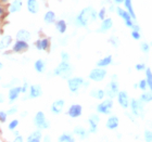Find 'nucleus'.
<instances>
[{
  "mask_svg": "<svg viewBox=\"0 0 152 142\" xmlns=\"http://www.w3.org/2000/svg\"><path fill=\"white\" fill-rule=\"evenodd\" d=\"M97 11L92 7H86L79 12V14L76 16L75 19V25L78 27H87L89 24L96 22V20L98 19Z\"/></svg>",
  "mask_w": 152,
  "mask_h": 142,
  "instance_id": "f257e3e1",
  "label": "nucleus"
},
{
  "mask_svg": "<svg viewBox=\"0 0 152 142\" xmlns=\"http://www.w3.org/2000/svg\"><path fill=\"white\" fill-rule=\"evenodd\" d=\"M54 76H59L63 79H69L73 74V67L70 64V62H65V61H61L59 65H58L53 71Z\"/></svg>",
  "mask_w": 152,
  "mask_h": 142,
  "instance_id": "f03ea898",
  "label": "nucleus"
},
{
  "mask_svg": "<svg viewBox=\"0 0 152 142\" xmlns=\"http://www.w3.org/2000/svg\"><path fill=\"white\" fill-rule=\"evenodd\" d=\"M130 113L136 117H145V104L140 100L137 99H132L129 101Z\"/></svg>",
  "mask_w": 152,
  "mask_h": 142,
  "instance_id": "7ed1b4c3",
  "label": "nucleus"
},
{
  "mask_svg": "<svg viewBox=\"0 0 152 142\" xmlns=\"http://www.w3.org/2000/svg\"><path fill=\"white\" fill-rule=\"evenodd\" d=\"M113 99L111 98H107L103 99V101H101L97 105L96 110L99 114H103V115H110L111 114V111L113 109Z\"/></svg>",
  "mask_w": 152,
  "mask_h": 142,
  "instance_id": "20e7f679",
  "label": "nucleus"
},
{
  "mask_svg": "<svg viewBox=\"0 0 152 142\" xmlns=\"http://www.w3.org/2000/svg\"><path fill=\"white\" fill-rule=\"evenodd\" d=\"M34 124L38 129H48L50 127V122L47 119L42 111H38L34 117Z\"/></svg>",
  "mask_w": 152,
  "mask_h": 142,
  "instance_id": "39448f33",
  "label": "nucleus"
},
{
  "mask_svg": "<svg viewBox=\"0 0 152 142\" xmlns=\"http://www.w3.org/2000/svg\"><path fill=\"white\" fill-rule=\"evenodd\" d=\"M84 78L83 77H78V76H75V77H70L67 79V87H69V90H70L72 93H77L79 91V89L82 88L83 85H84Z\"/></svg>",
  "mask_w": 152,
  "mask_h": 142,
  "instance_id": "423d86ee",
  "label": "nucleus"
},
{
  "mask_svg": "<svg viewBox=\"0 0 152 142\" xmlns=\"http://www.w3.org/2000/svg\"><path fill=\"white\" fill-rule=\"evenodd\" d=\"M107 74L108 73H107V70H105L104 67H96V68H92L90 71L88 78L90 80H92V82H100L107 77Z\"/></svg>",
  "mask_w": 152,
  "mask_h": 142,
  "instance_id": "0eeeda50",
  "label": "nucleus"
},
{
  "mask_svg": "<svg viewBox=\"0 0 152 142\" xmlns=\"http://www.w3.org/2000/svg\"><path fill=\"white\" fill-rule=\"evenodd\" d=\"M104 91H105V97H108V98H111V99H114L117 95L118 91H120L118 82H117L116 80L112 79L111 82L108 84L107 88L104 89Z\"/></svg>",
  "mask_w": 152,
  "mask_h": 142,
  "instance_id": "6e6552de",
  "label": "nucleus"
},
{
  "mask_svg": "<svg viewBox=\"0 0 152 142\" xmlns=\"http://www.w3.org/2000/svg\"><path fill=\"white\" fill-rule=\"evenodd\" d=\"M117 102L118 104L121 105V107H123L124 110H127L129 107V97H128V93H127L125 90H122V91H118L116 95Z\"/></svg>",
  "mask_w": 152,
  "mask_h": 142,
  "instance_id": "1a4fd4ad",
  "label": "nucleus"
},
{
  "mask_svg": "<svg viewBox=\"0 0 152 142\" xmlns=\"http://www.w3.org/2000/svg\"><path fill=\"white\" fill-rule=\"evenodd\" d=\"M100 122V117L98 114H91L88 118L89 133H96L98 131V124Z\"/></svg>",
  "mask_w": 152,
  "mask_h": 142,
  "instance_id": "9d476101",
  "label": "nucleus"
},
{
  "mask_svg": "<svg viewBox=\"0 0 152 142\" xmlns=\"http://www.w3.org/2000/svg\"><path fill=\"white\" fill-rule=\"evenodd\" d=\"M29 48L28 41H24V40H18L13 44L12 46V52L14 53H22L24 51H27Z\"/></svg>",
  "mask_w": 152,
  "mask_h": 142,
  "instance_id": "9b49d317",
  "label": "nucleus"
},
{
  "mask_svg": "<svg viewBox=\"0 0 152 142\" xmlns=\"http://www.w3.org/2000/svg\"><path fill=\"white\" fill-rule=\"evenodd\" d=\"M21 93H22V90H21L20 86H13V87H11L9 89V92H8V100H9L10 103H13L16 99H19Z\"/></svg>",
  "mask_w": 152,
  "mask_h": 142,
  "instance_id": "f8f14e48",
  "label": "nucleus"
},
{
  "mask_svg": "<svg viewBox=\"0 0 152 142\" xmlns=\"http://www.w3.org/2000/svg\"><path fill=\"white\" fill-rule=\"evenodd\" d=\"M83 114V106L80 104H72L69 110H67V115L71 118H77V117L82 116Z\"/></svg>",
  "mask_w": 152,
  "mask_h": 142,
  "instance_id": "ddd939ff",
  "label": "nucleus"
},
{
  "mask_svg": "<svg viewBox=\"0 0 152 142\" xmlns=\"http://www.w3.org/2000/svg\"><path fill=\"white\" fill-rule=\"evenodd\" d=\"M64 105H65V101H64L63 99H58V100L53 101V103L51 104L50 110L53 114L59 115V114H61L63 112Z\"/></svg>",
  "mask_w": 152,
  "mask_h": 142,
  "instance_id": "4468645a",
  "label": "nucleus"
},
{
  "mask_svg": "<svg viewBox=\"0 0 152 142\" xmlns=\"http://www.w3.org/2000/svg\"><path fill=\"white\" fill-rule=\"evenodd\" d=\"M42 95V89H41L40 85H32L28 87V98L31 99H36L39 98Z\"/></svg>",
  "mask_w": 152,
  "mask_h": 142,
  "instance_id": "2eb2a0df",
  "label": "nucleus"
},
{
  "mask_svg": "<svg viewBox=\"0 0 152 142\" xmlns=\"http://www.w3.org/2000/svg\"><path fill=\"white\" fill-rule=\"evenodd\" d=\"M118 126H120V119H118V117L115 116V115L109 116V118L107 119V123H105V127L109 130H115L118 128Z\"/></svg>",
  "mask_w": 152,
  "mask_h": 142,
  "instance_id": "dca6fc26",
  "label": "nucleus"
},
{
  "mask_svg": "<svg viewBox=\"0 0 152 142\" xmlns=\"http://www.w3.org/2000/svg\"><path fill=\"white\" fill-rule=\"evenodd\" d=\"M113 27V20L111 17H105L104 20H102V23L99 29L97 31L98 33H107L108 31Z\"/></svg>",
  "mask_w": 152,
  "mask_h": 142,
  "instance_id": "f3484780",
  "label": "nucleus"
},
{
  "mask_svg": "<svg viewBox=\"0 0 152 142\" xmlns=\"http://www.w3.org/2000/svg\"><path fill=\"white\" fill-rule=\"evenodd\" d=\"M35 46L37 50L39 51H46L50 46V40L48 38H39L35 42Z\"/></svg>",
  "mask_w": 152,
  "mask_h": 142,
  "instance_id": "a211bd4d",
  "label": "nucleus"
},
{
  "mask_svg": "<svg viewBox=\"0 0 152 142\" xmlns=\"http://www.w3.org/2000/svg\"><path fill=\"white\" fill-rule=\"evenodd\" d=\"M26 7H27L28 12L32 14H37L39 12V3L37 0H27Z\"/></svg>",
  "mask_w": 152,
  "mask_h": 142,
  "instance_id": "6ab92c4d",
  "label": "nucleus"
},
{
  "mask_svg": "<svg viewBox=\"0 0 152 142\" xmlns=\"http://www.w3.org/2000/svg\"><path fill=\"white\" fill-rule=\"evenodd\" d=\"M12 37L10 35H4L0 38V50H6L12 44Z\"/></svg>",
  "mask_w": 152,
  "mask_h": 142,
  "instance_id": "aec40b11",
  "label": "nucleus"
},
{
  "mask_svg": "<svg viewBox=\"0 0 152 142\" xmlns=\"http://www.w3.org/2000/svg\"><path fill=\"white\" fill-rule=\"evenodd\" d=\"M22 6H23L22 0H13L12 2H11V4L9 6V12L10 13L20 12L22 10Z\"/></svg>",
  "mask_w": 152,
  "mask_h": 142,
  "instance_id": "412c9836",
  "label": "nucleus"
},
{
  "mask_svg": "<svg viewBox=\"0 0 152 142\" xmlns=\"http://www.w3.org/2000/svg\"><path fill=\"white\" fill-rule=\"evenodd\" d=\"M73 133L74 135H76V136H78L80 139H86V138L89 136L88 130L85 129V128L82 127V126H76L73 130Z\"/></svg>",
  "mask_w": 152,
  "mask_h": 142,
  "instance_id": "4be33fe9",
  "label": "nucleus"
},
{
  "mask_svg": "<svg viewBox=\"0 0 152 142\" xmlns=\"http://www.w3.org/2000/svg\"><path fill=\"white\" fill-rule=\"evenodd\" d=\"M90 97L97 99V100H103L105 98V91L103 89H92L91 91L89 92Z\"/></svg>",
  "mask_w": 152,
  "mask_h": 142,
  "instance_id": "5701e85b",
  "label": "nucleus"
},
{
  "mask_svg": "<svg viewBox=\"0 0 152 142\" xmlns=\"http://www.w3.org/2000/svg\"><path fill=\"white\" fill-rule=\"evenodd\" d=\"M115 11H116L117 15L124 20V22L129 21V20H133V19H132V16H130V14L128 13V11H127V10L122 9L121 7H116V8H115Z\"/></svg>",
  "mask_w": 152,
  "mask_h": 142,
  "instance_id": "b1692460",
  "label": "nucleus"
},
{
  "mask_svg": "<svg viewBox=\"0 0 152 142\" xmlns=\"http://www.w3.org/2000/svg\"><path fill=\"white\" fill-rule=\"evenodd\" d=\"M112 62H113V58H112V55H107V57H104V58H101V59L97 62V66L104 67L105 68L107 66L111 65Z\"/></svg>",
  "mask_w": 152,
  "mask_h": 142,
  "instance_id": "393cba45",
  "label": "nucleus"
},
{
  "mask_svg": "<svg viewBox=\"0 0 152 142\" xmlns=\"http://www.w3.org/2000/svg\"><path fill=\"white\" fill-rule=\"evenodd\" d=\"M31 37H32L31 33L26 29H20L19 32L16 33V39H19V40L28 41L31 40Z\"/></svg>",
  "mask_w": 152,
  "mask_h": 142,
  "instance_id": "a878e982",
  "label": "nucleus"
},
{
  "mask_svg": "<svg viewBox=\"0 0 152 142\" xmlns=\"http://www.w3.org/2000/svg\"><path fill=\"white\" fill-rule=\"evenodd\" d=\"M42 139V133L40 130H35L27 137V141L28 142H39Z\"/></svg>",
  "mask_w": 152,
  "mask_h": 142,
  "instance_id": "bb28decb",
  "label": "nucleus"
},
{
  "mask_svg": "<svg viewBox=\"0 0 152 142\" xmlns=\"http://www.w3.org/2000/svg\"><path fill=\"white\" fill-rule=\"evenodd\" d=\"M56 29L58 31V33L59 34H65V32H66L67 29V24L66 22L64 21V20H59V21H57V23H56Z\"/></svg>",
  "mask_w": 152,
  "mask_h": 142,
  "instance_id": "cd10ccee",
  "label": "nucleus"
},
{
  "mask_svg": "<svg viewBox=\"0 0 152 142\" xmlns=\"http://www.w3.org/2000/svg\"><path fill=\"white\" fill-rule=\"evenodd\" d=\"M44 21L46 24H52V23H54L56 21H57V15H56V13L53 12V11H48V12H46V14H45L44 16Z\"/></svg>",
  "mask_w": 152,
  "mask_h": 142,
  "instance_id": "c85d7f7f",
  "label": "nucleus"
},
{
  "mask_svg": "<svg viewBox=\"0 0 152 142\" xmlns=\"http://www.w3.org/2000/svg\"><path fill=\"white\" fill-rule=\"evenodd\" d=\"M124 6H125V9L130 14L132 19L136 20V14H135V11H134V8H133V0H125L124 1Z\"/></svg>",
  "mask_w": 152,
  "mask_h": 142,
  "instance_id": "c756f323",
  "label": "nucleus"
},
{
  "mask_svg": "<svg viewBox=\"0 0 152 142\" xmlns=\"http://www.w3.org/2000/svg\"><path fill=\"white\" fill-rule=\"evenodd\" d=\"M34 68H35V71L37 73H44L45 71H46V62H45L44 60H41V59H39V60H37L34 63Z\"/></svg>",
  "mask_w": 152,
  "mask_h": 142,
  "instance_id": "7c9ffc66",
  "label": "nucleus"
},
{
  "mask_svg": "<svg viewBox=\"0 0 152 142\" xmlns=\"http://www.w3.org/2000/svg\"><path fill=\"white\" fill-rule=\"evenodd\" d=\"M139 100L142 102L143 104H147L149 102H152V91H143V93H141V95L139 97Z\"/></svg>",
  "mask_w": 152,
  "mask_h": 142,
  "instance_id": "2f4dec72",
  "label": "nucleus"
},
{
  "mask_svg": "<svg viewBox=\"0 0 152 142\" xmlns=\"http://www.w3.org/2000/svg\"><path fill=\"white\" fill-rule=\"evenodd\" d=\"M146 82H147V86L149 88L150 91H152V71L150 67H146Z\"/></svg>",
  "mask_w": 152,
  "mask_h": 142,
  "instance_id": "473e14b6",
  "label": "nucleus"
},
{
  "mask_svg": "<svg viewBox=\"0 0 152 142\" xmlns=\"http://www.w3.org/2000/svg\"><path fill=\"white\" fill-rule=\"evenodd\" d=\"M74 137L71 135V133H62L59 138H58V141L60 142H73L74 141Z\"/></svg>",
  "mask_w": 152,
  "mask_h": 142,
  "instance_id": "72a5a7b5",
  "label": "nucleus"
},
{
  "mask_svg": "<svg viewBox=\"0 0 152 142\" xmlns=\"http://www.w3.org/2000/svg\"><path fill=\"white\" fill-rule=\"evenodd\" d=\"M140 49L142 51L143 53H149L150 51V44L146 41H142L141 44H140Z\"/></svg>",
  "mask_w": 152,
  "mask_h": 142,
  "instance_id": "f704fd0d",
  "label": "nucleus"
},
{
  "mask_svg": "<svg viewBox=\"0 0 152 142\" xmlns=\"http://www.w3.org/2000/svg\"><path fill=\"white\" fill-rule=\"evenodd\" d=\"M19 124H20V122H19V119H13V120H11L9 123V125H8V128H9V130H15V128L18 126H19Z\"/></svg>",
  "mask_w": 152,
  "mask_h": 142,
  "instance_id": "c9c22d12",
  "label": "nucleus"
},
{
  "mask_svg": "<svg viewBox=\"0 0 152 142\" xmlns=\"http://www.w3.org/2000/svg\"><path fill=\"white\" fill-rule=\"evenodd\" d=\"M97 15H98V19L101 20V21H102V20H104L105 17H107V9H105L104 7L100 9V11L97 13Z\"/></svg>",
  "mask_w": 152,
  "mask_h": 142,
  "instance_id": "e433bc0d",
  "label": "nucleus"
},
{
  "mask_svg": "<svg viewBox=\"0 0 152 142\" xmlns=\"http://www.w3.org/2000/svg\"><path fill=\"white\" fill-rule=\"evenodd\" d=\"M109 42H110V44L115 48H117L118 47V44H120V40H118V38H117L116 36H112V37H110Z\"/></svg>",
  "mask_w": 152,
  "mask_h": 142,
  "instance_id": "4c0bfd02",
  "label": "nucleus"
},
{
  "mask_svg": "<svg viewBox=\"0 0 152 142\" xmlns=\"http://www.w3.org/2000/svg\"><path fill=\"white\" fill-rule=\"evenodd\" d=\"M138 88H139L140 90H142V91H146L147 89H148L146 78H145V79H141V80H140V82H138Z\"/></svg>",
  "mask_w": 152,
  "mask_h": 142,
  "instance_id": "58836bf2",
  "label": "nucleus"
},
{
  "mask_svg": "<svg viewBox=\"0 0 152 142\" xmlns=\"http://www.w3.org/2000/svg\"><path fill=\"white\" fill-rule=\"evenodd\" d=\"M143 137H145V140H146L147 142H152V131L151 130H145Z\"/></svg>",
  "mask_w": 152,
  "mask_h": 142,
  "instance_id": "ea45409f",
  "label": "nucleus"
},
{
  "mask_svg": "<svg viewBox=\"0 0 152 142\" xmlns=\"http://www.w3.org/2000/svg\"><path fill=\"white\" fill-rule=\"evenodd\" d=\"M130 36H132L135 40H139L140 38H141V34H140L139 31H132V33H130Z\"/></svg>",
  "mask_w": 152,
  "mask_h": 142,
  "instance_id": "a19ab883",
  "label": "nucleus"
},
{
  "mask_svg": "<svg viewBox=\"0 0 152 142\" xmlns=\"http://www.w3.org/2000/svg\"><path fill=\"white\" fill-rule=\"evenodd\" d=\"M70 54H69V52H66V51H62L61 52V59H62V61H65V62H70Z\"/></svg>",
  "mask_w": 152,
  "mask_h": 142,
  "instance_id": "79ce46f5",
  "label": "nucleus"
},
{
  "mask_svg": "<svg viewBox=\"0 0 152 142\" xmlns=\"http://www.w3.org/2000/svg\"><path fill=\"white\" fill-rule=\"evenodd\" d=\"M18 112H19V107L16 106V105H14V106H12L10 110H8L7 114H8V115H14V114H16Z\"/></svg>",
  "mask_w": 152,
  "mask_h": 142,
  "instance_id": "37998d69",
  "label": "nucleus"
},
{
  "mask_svg": "<svg viewBox=\"0 0 152 142\" xmlns=\"http://www.w3.org/2000/svg\"><path fill=\"white\" fill-rule=\"evenodd\" d=\"M7 117H8V114L4 111H0V122L1 123H4L7 120Z\"/></svg>",
  "mask_w": 152,
  "mask_h": 142,
  "instance_id": "c03bdc74",
  "label": "nucleus"
},
{
  "mask_svg": "<svg viewBox=\"0 0 152 142\" xmlns=\"http://www.w3.org/2000/svg\"><path fill=\"white\" fill-rule=\"evenodd\" d=\"M135 68H136V71H138V72H140V71H145L146 70V64L145 63H138V64H136Z\"/></svg>",
  "mask_w": 152,
  "mask_h": 142,
  "instance_id": "a18cd8bd",
  "label": "nucleus"
},
{
  "mask_svg": "<svg viewBox=\"0 0 152 142\" xmlns=\"http://www.w3.org/2000/svg\"><path fill=\"white\" fill-rule=\"evenodd\" d=\"M27 89H28V84H27V82H23V86L21 87L22 93H26V92H27Z\"/></svg>",
  "mask_w": 152,
  "mask_h": 142,
  "instance_id": "49530a36",
  "label": "nucleus"
},
{
  "mask_svg": "<svg viewBox=\"0 0 152 142\" xmlns=\"http://www.w3.org/2000/svg\"><path fill=\"white\" fill-rule=\"evenodd\" d=\"M14 141H16V142H22V141H24L23 137L20 136V133H18V131L15 133V138H14Z\"/></svg>",
  "mask_w": 152,
  "mask_h": 142,
  "instance_id": "de8ad7c7",
  "label": "nucleus"
},
{
  "mask_svg": "<svg viewBox=\"0 0 152 142\" xmlns=\"http://www.w3.org/2000/svg\"><path fill=\"white\" fill-rule=\"evenodd\" d=\"M125 115H126L127 117H128V118H129L130 120H132V122H133V123H135V122H136V120H135V118H134V115L132 113H128V112H125Z\"/></svg>",
  "mask_w": 152,
  "mask_h": 142,
  "instance_id": "09e8293b",
  "label": "nucleus"
},
{
  "mask_svg": "<svg viewBox=\"0 0 152 142\" xmlns=\"http://www.w3.org/2000/svg\"><path fill=\"white\" fill-rule=\"evenodd\" d=\"M132 31H139V32H140V27H139V25H138L137 23H134L133 26H132Z\"/></svg>",
  "mask_w": 152,
  "mask_h": 142,
  "instance_id": "8fccbe9b",
  "label": "nucleus"
},
{
  "mask_svg": "<svg viewBox=\"0 0 152 142\" xmlns=\"http://www.w3.org/2000/svg\"><path fill=\"white\" fill-rule=\"evenodd\" d=\"M6 101V97L3 93H0V103H3V102Z\"/></svg>",
  "mask_w": 152,
  "mask_h": 142,
  "instance_id": "3c124183",
  "label": "nucleus"
},
{
  "mask_svg": "<svg viewBox=\"0 0 152 142\" xmlns=\"http://www.w3.org/2000/svg\"><path fill=\"white\" fill-rule=\"evenodd\" d=\"M124 1H125V0H114V3H116V4H122V3H124Z\"/></svg>",
  "mask_w": 152,
  "mask_h": 142,
  "instance_id": "603ef678",
  "label": "nucleus"
},
{
  "mask_svg": "<svg viewBox=\"0 0 152 142\" xmlns=\"http://www.w3.org/2000/svg\"><path fill=\"white\" fill-rule=\"evenodd\" d=\"M3 13H4V9H3V7L1 6V3H0V16L2 15Z\"/></svg>",
  "mask_w": 152,
  "mask_h": 142,
  "instance_id": "864d4df0",
  "label": "nucleus"
},
{
  "mask_svg": "<svg viewBox=\"0 0 152 142\" xmlns=\"http://www.w3.org/2000/svg\"><path fill=\"white\" fill-rule=\"evenodd\" d=\"M109 10H110L111 12H113V11H115V7H114L113 4H111V6H110V8H109Z\"/></svg>",
  "mask_w": 152,
  "mask_h": 142,
  "instance_id": "5fc2aeb1",
  "label": "nucleus"
},
{
  "mask_svg": "<svg viewBox=\"0 0 152 142\" xmlns=\"http://www.w3.org/2000/svg\"><path fill=\"white\" fill-rule=\"evenodd\" d=\"M27 115H28V112H22V113H21V116H22V117L27 116Z\"/></svg>",
  "mask_w": 152,
  "mask_h": 142,
  "instance_id": "6e6d98bb",
  "label": "nucleus"
},
{
  "mask_svg": "<svg viewBox=\"0 0 152 142\" xmlns=\"http://www.w3.org/2000/svg\"><path fill=\"white\" fill-rule=\"evenodd\" d=\"M9 0H0V2H2V3H6V2H8Z\"/></svg>",
  "mask_w": 152,
  "mask_h": 142,
  "instance_id": "4d7b16f0",
  "label": "nucleus"
},
{
  "mask_svg": "<svg viewBox=\"0 0 152 142\" xmlns=\"http://www.w3.org/2000/svg\"><path fill=\"white\" fill-rule=\"evenodd\" d=\"M2 68H3V64L1 63V62H0V71L2 70Z\"/></svg>",
  "mask_w": 152,
  "mask_h": 142,
  "instance_id": "13d9d810",
  "label": "nucleus"
},
{
  "mask_svg": "<svg viewBox=\"0 0 152 142\" xmlns=\"http://www.w3.org/2000/svg\"><path fill=\"white\" fill-rule=\"evenodd\" d=\"M134 88H135V89L138 88V84H134Z\"/></svg>",
  "mask_w": 152,
  "mask_h": 142,
  "instance_id": "bf43d9fd",
  "label": "nucleus"
},
{
  "mask_svg": "<svg viewBox=\"0 0 152 142\" xmlns=\"http://www.w3.org/2000/svg\"><path fill=\"white\" fill-rule=\"evenodd\" d=\"M149 44H150V47H152V41H151V42H150Z\"/></svg>",
  "mask_w": 152,
  "mask_h": 142,
  "instance_id": "052dcab7",
  "label": "nucleus"
},
{
  "mask_svg": "<svg viewBox=\"0 0 152 142\" xmlns=\"http://www.w3.org/2000/svg\"><path fill=\"white\" fill-rule=\"evenodd\" d=\"M0 79H1V76H0Z\"/></svg>",
  "mask_w": 152,
  "mask_h": 142,
  "instance_id": "680f3d73",
  "label": "nucleus"
}]
</instances>
